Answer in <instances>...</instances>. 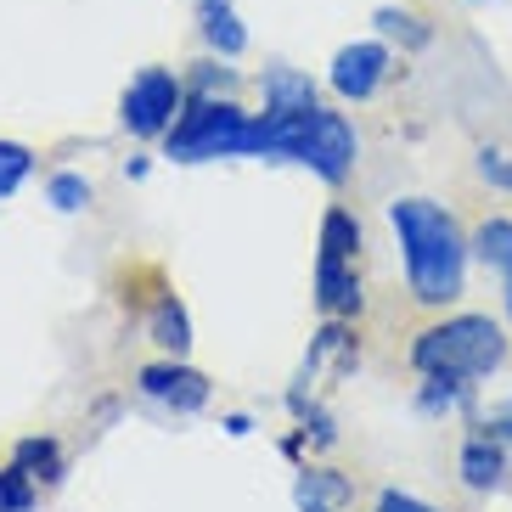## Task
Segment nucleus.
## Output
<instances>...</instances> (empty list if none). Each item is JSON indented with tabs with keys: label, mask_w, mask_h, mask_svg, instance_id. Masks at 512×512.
Masks as SVG:
<instances>
[{
	"label": "nucleus",
	"mask_w": 512,
	"mask_h": 512,
	"mask_svg": "<svg viewBox=\"0 0 512 512\" xmlns=\"http://www.w3.org/2000/svg\"><path fill=\"white\" fill-rule=\"evenodd\" d=\"M34 507H40V484L6 456L0 462V512H34Z\"/></svg>",
	"instance_id": "nucleus-23"
},
{
	"label": "nucleus",
	"mask_w": 512,
	"mask_h": 512,
	"mask_svg": "<svg viewBox=\"0 0 512 512\" xmlns=\"http://www.w3.org/2000/svg\"><path fill=\"white\" fill-rule=\"evenodd\" d=\"M220 428H226V439H248L254 434V417L248 411H231V417H220Z\"/></svg>",
	"instance_id": "nucleus-29"
},
{
	"label": "nucleus",
	"mask_w": 512,
	"mask_h": 512,
	"mask_svg": "<svg viewBox=\"0 0 512 512\" xmlns=\"http://www.w3.org/2000/svg\"><path fill=\"white\" fill-rule=\"evenodd\" d=\"M152 175V152L141 147V152H130V158H124V181H147Z\"/></svg>",
	"instance_id": "nucleus-28"
},
{
	"label": "nucleus",
	"mask_w": 512,
	"mask_h": 512,
	"mask_svg": "<svg viewBox=\"0 0 512 512\" xmlns=\"http://www.w3.org/2000/svg\"><path fill=\"white\" fill-rule=\"evenodd\" d=\"M473 175H479L490 192L512 197V147H496V141H484L479 152H473Z\"/></svg>",
	"instance_id": "nucleus-24"
},
{
	"label": "nucleus",
	"mask_w": 512,
	"mask_h": 512,
	"mask_svg": "<svg viewBox=\"0 0 512 512\" xmlns=\"http://www.w3.org/2000/svg\"><path fill=\"white\" fill-rule=\"evenodd\" d=\"M507 473H512V445H501L496 434H484V428L467 422L462 445H456V484H462L467 496L490 501L507 490Z\"/></svg>",
	"instance_id": "nucleus-9"
},
{
	"label": "nucleus",
	"mask_w": 512,
	"mask_h": 512,
	"mask_svg": "<svg viewBox=\"0 0 512 512\" xmlns=\"http://www.w3.org/2000/svg\"><path fill=\"white\" fill-rule=\"evenodd\" d=\"M34 169H40L34 147H23V141H6V136H0V203H12V197L34 181Z\"/></svg>",
	"instance_id": "nucleus-22"
},
{
	"label": "nucleus",
	"mask_w": 512,
	"mask_h": 512,
	"mask_svg": "<svg viewBox=\"0 0 512 512\" xmlns=\"http://www.w3.org/2000/svg\"><path fill=\"white\" fill-rule=\"evenodd\" d=\"M406 361L417 377H462V383H490L507 372L512 361V327L490 310H439L434 321H422L406 344Z\"/></svg>",
	"instance_id": "nucleus-2"
},
{
	"label": "nucleus",
	"mask_w": 512,
	"mask_h": 512,
	"mask_svg": "<svg viewBox=\"0 0 512 512\" xmlns=\"http://www.w3.org/2000/svg\"><path fill=\"white\" fill-rule=\"evenodd\" d=\"M96 203V186L85 169H51L46 175V209L51 214H85Z\"/></svg>",
	"instance_id": "nucleus-21"
},
{
	"label": "nucleus",
	"mask_w": 512,
	"mask_h": 512,
	"mask_svg": "<svg viewBox=\"0 0 512 512\" xmlns=\"http://www.w3.org/2000/svg\"><path fill=\"white\" fill-rule=\"evenodd\" d=\"M321 316L332 321H361L366 316V276L361 259H338V254H316V282H310Z\"/></svg>",
	"instance_id": "nucleus-10"
},
{
	"label": "nucleus",
	"mask_w": 512,
	"mask_h": 512,
	"mask_svg": "<svg viewBox=\"0 0 512 512\" xmlns=\"http://www.w3.org/2000/svg\"><path fill=\"white\" fill-rule=\"evenodd\" d=\"M355 501V479L338 473L327 462H304L293 467V507L299 512H344Z\"/></svg>",
	"instance_id": "nucleus-17"
},
{
	"label": "nucleus",
	"mask_w": 512,
	"mask_h": 512,
	"mask_svg": "<svg viewBox=\"0 0 512 512\" xmlns=\"http://www.w3.org/2000/svg\"><path fill=\"white\" fill-rule=\"evenodd\" d=\"M389 237L400 248V282L406 299L428 316L456 310L467 299V282L479 271L473 259V226H462V214L451 203H439L428 192H400L383 203Z\"/></svg>",
	"instance_id": "nucleus-1"
},
{
	"label": "nucleus",
	"mask_w": 512,
	"mask_h": 512,
	"mask_svg": "<svg viewBox=\"0 0 512 512\" xmlns=\"http://www.w3.org/2000/svg\"><path fill=\"white\" fill-rule=\"evenodd\" d=\"M192 23H197V46L209 51V57L242 62L248 46H254V34L242 23L237 0H192Z\"/></svg>",
	"instance_id": "nucleus-12"
},
{
	"label": "nucleus",
	"mask_w": 512,
	"mask_h": 512,
	"mask_svg": "<svg viewBox=\"0 0 512 512\" xmlns=\"http://www.w3.org/2000/svg\"><path fill=\"white\" fill-rule=\"evenodd\" d=\"M394 79H406V57H400L389 40L361 34V40H344V46L327 57V74H321V85L332 91V102L366 107V102H377V96L389 91Z\"/></svg>",
	"instance_id": "nucleus-7"
},
{
	"label": "nucleus",
	"mask_w": 512,
	"mask_h": 512,
	"mask_svg": "<svg viewBox=\"0 0 512 512\" xmlns=\"http://www.w3.org/2000/svg\"><path fill=\"white\" fill-rule=\"evenodd\" d=\"M366 23H372L377 40H389V46L400 51L406 62L422 57V51L439 40V29L428 23V12H417V6H406V0H383V6H372V17H366Z\"/></svg>",
	"instance_id": "nucleus-16"
},
{
	"label": "nucleus",
	"mask_w": 512,
	"mask_h": 512,
	"mask_svg": "<svg viewBox=\"0 0 512 512\" xmlns=\"http://www.w3.org/2000/svg\"><path fill=\"white\" fill-rule=\"evenodd\" d=\"M316 254H338V259H366V226L349 203H327L316 226Z\"/></svg>",
	"instance_id": "nucleus-19"
},
{
	"label": "nucleus",
	"mask_w": 512,
	"mask_h": 512,
	"mask_svg": "<svg viewBox=\"0 0 512 512\" xmlns=\"http://www.w3.org/2000/svg\"><path fill=\"white\" fill-rule=\"evenodd\" d=\"M287 164L304 169L310 181H321L327 192H344L355 181L361 164V130L344 113V102H321L304 119L287 124Z\"/></svg>",
	"instance_id": "nucleus-4"
},
{
	"label": "nucleus",
	"mask_w": 512,
	"mask_h": 512,
	"mask_svg": "<svg viewBox=\"0 0 512 512\" xmlns=\"http://www.w3.org/2000/svg\"><path fill=\"white\" fill-rule=\"evenodd\" d=\"M181 74H186V91H192V96H242V91H248V74H242L237 62L209 57V51L192 57Z\"/></svg>",
	"instance_id": "nucleus-20"
},
{
	"label": "nucleus",
	"mask_w": 512,
	"mask_h": 512,
	"mask_svg": "<svg viewBox=\"0 0 512 512\" xmlns=\"http://www.w3.org/2000/svg\"><path fill=\"white\" fill-rule=\"evenodd\" d=\"M473 428H484V434H496L501 445H512V389L490 394L479 406V417H473Z\"/></svg>",
	"instance_id": "nucleus-26"
},
{
	"label": "nucleus",
	"mask_w": 512,
	"mask_h": 512,
	"mask_svg": "<svg viewBox=\"0 0 512 512\" xmlns=\"http://www.w3.org/2000/svg\"><path fill=\"white\" fill-rule=\"evenodd\" d=\"M299 434H304V445H310V456H316V451H332V445H338V417L327 411V400H316V406L299 417Z\"/></svg>",
	"instance_id": "nucleus-25"
},
{
	"label": "nucleus",
	"mask_w": 512,
	"mask_h": 512,
	"mask_svg": "<svg viewBox=\"0 0 512 512\" xmlns=\"http://www.w3.org/2000/svg\"><path fill=\"white\" fill-rule=\"evenodd\" d=\"M136 394L169 417H203L214 400V377L181 355H158V361L136 366Z\"/></svg>",
	"instance_id": "nucleus-8"
},
{
	"label": "nucleus",
	"mask_w": 512,
	"mask_h": 512,
	"mask_svg": "<svg viewBox=\"0 0 512 512\" xmlns=\"http://www.w3.org/2000/svg\"><path fill=\"white\" fill-rule=\"evenodd\" d=\"M259 147V107H248L242 96H192L186 91V107L175 130L158 141L169 164L197 169V164H254Z\"/></svg>",
	"instance_id": "nucleus-3"
},
{
	"label": "nucleus",
	"mask_w": 512,
	"mask_h": 512,
	"mask_svg": "<svg viewBox=\"0 0 512 512\" xmlns=\"http://www.w3.org/2000/svg\"><path fill=\"white\" fill-rule=\"evenodd\" d=\"M12 462L23 467L40 490H57V484L68 479V445H62L57 434H23L12 445Z\"/></svg>",
	"instance_id": "nucleus-18"
},
{
	"label": "nucleus",
	"mask_w": 512,
	"mask_h": 512,
	"mask_svg": "<svg viewBox=\"0 0 512 512\" xmlns=\"http://www.w3.org/2000/svg\"><path fill=\"white\" fill-rule=\"evenodd\" d=\"M181 107H186V74L169 68V62H147L119 91V130L141 147H158L175 130Z\"/></svg>",
	"instance_id": "nucleus-6"
},
{
	"label": "nucleus",
	"mask_w": 512,
	"mask_h": 512,
	"mask_svg": "<svg viewBox=\"0 0 512 512\" xmlns=\"http://www.w3.org/2000/svg\"><path fill=\"white\" fill-rule=\"evenodd\" d=\"M254 91H259V107L265 113H282V119H299L310 107H321V85L310 68H293V62H265L254 74Z\"/></svg>",
	"instance_id": "nucleus-11"
},
{
	"label": "nucleus",
	"mask_w": 512,
	"mask_h": 512,
	"mask_svg": "<svg viewBox=\"0 0 512 512\" xmlns=\"http://www.w3.org/2000/svg\"><path fill=\"white\" fill-rule=\"evenodd\" d=\"M484 406V389L479 383H462V377H417V389H411V411L422 422H473Z\"/></svg>",
	"instance_id": "nucleus-13"
},
{
	"label": "nucleus",
	"mask_w": 512,
	"mask_h": 512,
	"mask_svg": "<svg viewBox=\"0 0 512 512\" xmlns=\"http://www.w3.org/2000/svg\"><path fill=\"white\" fill-rule=\"evenodd\" d=\"M147 344L158 349V355H181V361H192V344H197V332H192V310H186L181 293H169V287H158L147 299Z\"/></svg>",
	"instance_id": "nucleus-15"
},
{
	"label": "nucleus",
	"mask_w": 512,
	"mask_h": 512,
	"mask_svg": "<svg viewBox=\"0 0 512 512\" xmlns=\"http://www.w3.org/2000/svg\"><path fill=\"white\" fill-rule=\"evenodd\" d=\"M462 6H490V0H462Z\"/></svg>",
	"instance_id": "nucleus-30"
},
{
	"label": "nucleus",
	"mask_w": 512,
	"mask_h": 512,
	"mask_svg": "<svg viewBox=\"0 0 512 512\" xmlns=\"http://www.w3.org/2000/svg\"><path fill=\"white\" fill-rule=\"evenodd\" d=\"M473 259H479V271L496 276L501 321L512 327V214H484V220H473Z\"/></svg>",
	"instance_id": "nucleus-14"
},
{
	"label": "nucleus",
	"mask_w": 512,
	"mask_h": 512,
	"mask_svg": "<svg viewBox=\"0 0 512 512\" xmlns=\"http://www.w3.org/2000/svg\"><path fill=\"white\" fill-rule=\"evenodd\" d=\"M372 512H445V507H434V501H422V496H411V490H400V484H389V490H377Z\"/></svg>",
	"instance_id": "nucleus-27"
},
{
	"label": "nucleus",
	"mask_w": 512,
	"mask_h": 512,
	"mask_svg": "<svg viewBox=\"0 0 512 512\" xmlns=\"http://www.w3.org/2000/svg\"><path fill=\"white\" fill-rule=\"evenodd\" d=\"M355 372H361V321H332V316H321V327L310 332V349H304L299 372L287 377V389H282L287 417L299 422L304 411L321 400V389H332V383H349Z\"/></svg>",
	"instance_id": "nucleus-5"
}]
</instances>
